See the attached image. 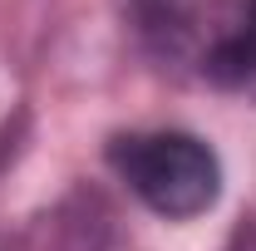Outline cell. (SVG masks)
I'll return each mask as SVG.
<instances>
[{
  "label": "cell",
  "mask_w": 256,
  "mask_h": 251,
  "mask_svg": "<svg viewBox=\"0 0 256 251\" xmlns=\"http://www.w3.org/2000/svg\"><path fill=\"white\" fill-rule=\"evenodd\" d=\"M133 10L162 60L197 64L212 79L246 30V0H133Z\"/></svg>",
  "instance_id": "cell-2"
},
{
  "label": "cell",
  "mask_w": 256,
  "mask_h": 251,
  "mask_svg": "<svg viewBox=\"0 0 256 251\" xmlns=\"http://www.w3.org/2000/svg\"><path fill=\"white\" fill-rule=\"evenodd\" d=\"M114 168L158 217H197L222 192V162L192 133H128L114 143Z\"/></svg>",
  "instance_id": "cell-1"
},
{
  "label": "cell",
  "mask_w": 256,
  "mask_h": 251,
  "mask_svg": "<svg viewBox=\"0 0 256 251\" xmlns=\"http://www.w3.org/2000/svg\"><path fill=\"white\" fill-rule=\"evenodd\" d=\"M217 79L256 94V0H246V30H242L236 50H232V60L222 64V74H217Z\"/></svg>",
  "instance_id": "cell-3"
}]
</instances>
